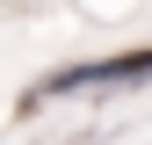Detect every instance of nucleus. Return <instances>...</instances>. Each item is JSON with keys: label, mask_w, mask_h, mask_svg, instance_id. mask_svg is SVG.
<instances>
[{"label": "nucleus", "mask_w": 152, "mask_h": 145, "mask_svg": "<svg viewBox=\"0 0 152 145\" xmlns=\"http://www.w3.org/2000/svg\"><path fill=\"white\" fill-rule=\"evenodd\" d=\"M138 72H152V51H138V58H102V65H72L58 80H44V94H65V87H87V80H138Z\"/></svg>", "instance_id": "nucleus-1"}]
</instances>
